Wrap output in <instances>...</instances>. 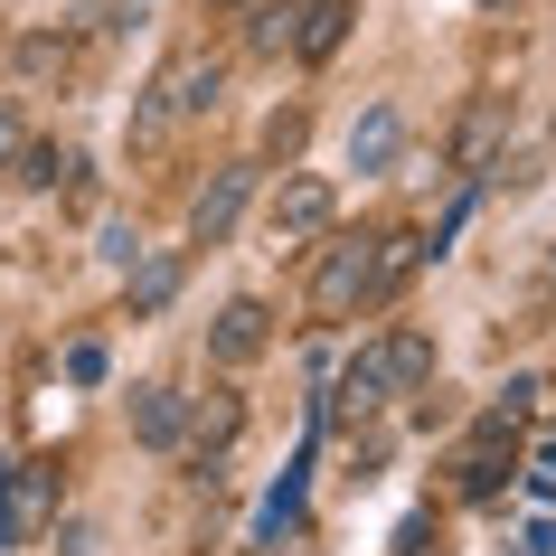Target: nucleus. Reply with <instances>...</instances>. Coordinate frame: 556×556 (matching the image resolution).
<instances>
[{
	"mask_svg": "<svg viewBox=\"0 0 556 556\" xmlns=\"http://www.w3.org/2000/svg\"><path fill=\"white\" fill-rule=\"evenodd\" d=\"M368 302H378V236H340L321 255V274H312V321L340 330V321H358Z\"/></svg>",
	"mask_w": 556,
	"mask_h": 556,
	"instance_id": "obj_1",
	"label": "nucleus"
},
{
	"mask_svg": "<svg viewBox=\"0 0 556 556\" xmlns=\"http://www.w3.org/2000/svg\"><path fill=\"white\" fill-rule=\"evenodd\" d=\"M132 434H142L151 453H179V443H189V396H179V387H132Z\"/></svg>",
	"mask_w": 556,
	"mask_h": 556,
	"instance_id": "obj_9",
	"label": "nucleus"
},
{
	"mask_svg": "<svg viewBox=\"0 0 556 556\" xmlns=\"http://www.w3.org/2000/svg\"><path fill=\"white\" fill-rule=\"evenodd\" d=\"M378 368H387V396H415V387L434 378V340H425V330H387Z\"/></svg>",
	"mask_w": 556,
	"mask_h": 556,
	"instance_id": "obj_13",
	"label": "nucleus"
},
{
	"mask_svg": "<svg viewBox=\"0 0 556 556\" xmlns=\"http://www.w3.org/2000/svg\"><path fill=\"white\" fill-rule=\"evenodd\" d=\"M10 151H20V104L0 94V170H10Z\"/></svg>",
	"mask_w": 556,
	"mask_h": 556,
	"instance_id": "obj_22",
	"label": "nucleus"
},
{
	"mask_svg": "<svg viewBox=\"0 0 556 556\" xmlns=\"http://www.w3.org/2000/svg\"><path fill=\"white\" fill-rule=\"evenodd\" d=\"M217 104V58H170L151 76V94L132 104V142H170V123L207 114Z\"/></svg>",
	"mask_w": 556,
	"mask_h": 556,
	"instance_id": "obj_2",
	"label": "nucleus"
},
{
	"mask_svg": "<svg viewBox=\"0 0 556 556\" xmlns=\"http://www.w3.org/2000/svg\"><path fill=\"white\" fill-rule=\"evenodd\" d=\"M48 509H58V471L48 463H0V547H29Z\"/></svg>",
	"mask_w": 556,
	"mask_h": 556,
	"instance_id": "obj_4",
	"label": "nucleus"
},
{
	"mask_svg": "<svg viewBox=\"0 0 556 556\" xmlns=\"http://www.w3.org/2000/svg\"><path fill=\"white\" fill-rule=\"evenodd\" d=\"M264 350H274V312H264L255 293H236L227 312L207 321V358H217V368H255Z\"/></svg>",
	"mask_w": 556,
	"mask_h": 556,
	"instance_id": "obj_5",
	"label": "nucleus"
},
{
	"mask_svg": "<svg viewBox=\"0 0 556 556\" xmlns=\"http://www.w3.org/2000/svg\"><path fill=\"white\" fill-rule=\"evenodd\" d=\"M10 179H20V189H58V179H76V151H58V142H20V151H10Z\"/></svg>",
	"mask_w": 556,
	"mask_h": 556,
	"instance_id": "obj_15",
	"label": "nucleus"
},
{
	"mask_svg": "<svg viewBox=\"0 0 556 556\" xmlns=\"http://www.w3.org/2000/svg\"><path fill=\"white\" fill-rule=\"evenodd\" d=\"M302 142H312V114H302V104H283V114L264 123V161H293Z\"/></svg>",
	"mask_w": 556,
	"mask_h": 556,
	"instance_id": "obj_17",
	"label": "nucleus"
},
{
	"mask_svg": "<svg viewBox=\"0 0 556 556\" xmlns=\"http://www.w3.org/2000/svg\"><path fill=\"white\" fill-rule=\"evenodd\" d=\"M396 151H406V104L378 94V104L350 123V170H396Z\"/></svg>",
	"mask_w": 556,
	"mask_h": 556,
	"instance_id": "obj_6",
	"label": "nucleus"
},
{
	"mask_svg": "<svg viewBox=\"0 0 556 556\" xmlns=\"http://www.w3.org/2000/svg\"><path fill=\"white\" fill-rule=\"evenodd\" d=\"M10 66H20L29 86H66V76H76V38L66 29H29L20 48H10Z\"/></svg>",
	"mask_w": 556,
	"mask_h": 556,
	"instance_id": "obj_14",
	"label": "nucleus"
},
{
	"mask_svg": "<svg viewBox=\"0 0 556 556\" xmlns=\"http://www.w3.org/2000/svg\"><path fill=\"white\" fill-rule=\"evenodd\" d=\"M255 170H264V161H227V170L189 199V245H227V236L245 227V207H255Z\"/></svg>",
	"mask_w": 556,
	"mask_h": 556,
	"instance_id": "obj_3",
	"label": "nucleus"
},
{
	"mask_svg": "<svg viewBox=\"0 0 556 556\" xmlns=\"http://www.w3.org/2000/svg\"><path fill=\"white\" fill-rule=\"evenodd\" d=\"M170 293H179V255H151L142 274H132V321H151Z\"/></svg>",
	"mask_w": 556,
	"mask_h": 556,
	"instance_id": "obj_16",
	"label": "nucleus"
},
{
	"mask_svg": "<svg viewBox=\"0 0 556 556\" xmlns=\"http://www.w3.org/2000/svg\"><path fill=\"white\" fill-rule=\"evenodd\" d=\"M264 48V58H274V48H293V10H283V0H255V29H245Z\"/></svg>",
	"mask_w": 556,
	"mask_h": 556,
	"instance_id": "obj_18",
	"label": "nucleus"
},
{
	"mask_svg": "<svg viewBox=\"0 0 556 556\" xmlns=\"http://www.w3.org/2000/svg\"><path fill=\"white\" fill-rule=\"evenodd\" d=\"M396 556H443V528H434V519H406V538H396Z\"/></svg>",
	"mask_w": 556,
	"mask_h": 556,
	"instance_id": "obj_21",
	"label": "nucleus"
},
{
	"mask_svg": "<svg viewBox=\"0 0 556 556\" xmlns=\"http://www.w3.org/2000/svg\"><path fill=\"white\" fill-rule=\"evenodd\" d=\"M500 132H509V104H500V94H481V104L463 114V132H453V170L481 179V170H491V151H500Z\"/></svg>",
	"mask_w": 556,
	"mask_h": 556,
	"instance_id": "obj_10",
	"label": "nucleus"
},
{
	"mask_svg": "<svg viewBox=\"0 0 556 556\" xmlns=\"http://www.w3.org/2000/svg\"><path fill=\"white\" fill-rule=\"evenodd\" d=\"M236 425H245V406H236V396H199V406H189V443H179V453L207 471V463L236 443Z\"/></svg>",
	"mask_w": 556,
	"mask_h": 556,
	"instance_id": "obj_11",
	"label": "nucleus"
},
{
	"mask_svg": "<svg viewBox=\"0 0 556 556\" xmlns=\"http://www.w3.org/2000/svg\"><path fill=\"white\" fill-rule=\"evenodd\" d=\"M519 556H556V528L538 519V528H528V538H519Z\"/></svg>",
	"mask_w": 556,
	"mask_h": 556,
	"instance_id": "obj_23",
	"label": "nucleus"
},
{
	"mask_svg": "<svg viewBox=\"0 0 556 556\" xmlns=\"http://www.w3.org/2000/svg\"><path fill=\"white\" fill-rule=\"evenodd\" d=\"M104 368H114L104 340H76V350H66V378H76V387H104Z\"/></svg>",
	"mask_w": 556,
	"mask_h": 556,
	"instance_id": "obj_19",
	"label": "nucleus"
},
{
	"mask_svg": "<svg viewBox=\"0 0 556 556\" xmlns=\"http://www.w3.org/2000/svg\"><path fill=\"white\" fill-rule=\"evenodd\" d=\"M350 20H358V0H293V58H302V66L340 58Z\"/></svg>",
	"mask_w": 556,
	"mask_h": 556,
	"instance_id": "obj_7",
	"label": "nucleus"
},
{
	"mask_svg": "<svg viewBox=\"0 0 556 556\" xmlns=\"http://www.w3.org/2000/svg\"><path fill=\"white\" fill-rule=\"evenodd\" d=\"M94 255H104V264H123V274H132V264H142V236H132V227H104V245H94Z\"/></svg>",
	"mask_w": 556,
	"mask_h": 556,
	"instance_id": "obj_20",
	"label": "nucleus"
},
{
	"mask_svg": "<svg viewBox=\"0 0 556 556\" xmlns=\"http://www.w3.org/2000/svg\"><path fill=\"white\" fill-rule=\"evenodd\" d=\"M330 217H340V189H330V179H283V199H274V236H283V245H293V236H321Z\"/></svg>",
	"mask_w": 556,
	"mask_h": 556,
	"instance_id": "obj_8",
	"label": "nucleus"
},
{
	"mask_svg": "<svg viewBox=\"0 0 556 556\" xmlns=\"http://www.w3.org/2000/svg\"><path fill=\"white\" fill-rule=\"evenodd\" d=\"M387 406V368H378V350H358L340 378H330V396H321V415H378Z\"/></svg>",
	"mask_w": 556,
	"mask_h": 556,
	"instance_id": "obj_12",
	"label": "nucleus"
}]
</instances>
